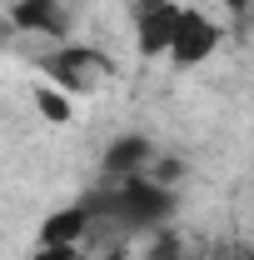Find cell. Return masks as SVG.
Returning a JSON list of instances; mask_svg holds the SVG:
<instances>
[{"label": "cell", "mask_w": 254, "mask_h": 260, "mask_svg": "<svg viewBox=\"0 0 254 260\" xmlns=\"http://www.w3.org/2000/svg\"><path fill=\"white\" fill-rule=\"evenodd\" d=\"M90 210H115V215H125L130 225H150V220H159L164 210H170V190L159 185V180H150V175H125L115 190L95 195V200H85Z\"/></svg>", "instance_id": "obj_1"}, {"label": "cell", "mask_w": 254, "mask_h": 260, "mask_svg": "<svg viewBox=\"0 0 254 260\" xmlns=\"http://www.w3.org/2000/svg\"><path fill=\"white\" fill-rule=\"evenodd\" d=\"M135 30H140V50L145 55L170 50L175 30H180V5L175 0H140L135 5Z\"/></svg>", "instance_id": "obj_2"}, {"label": "cell", "mask_w": 254, "mask_h": 260, "mask_svg": "<svg viewBox=\"0 0 254 260\" xmlns=\"http://www.w3.org/2000/svg\"><path fill=\"white\" fill-rule=\"evenodd\" d=\"M220 45V30H215V20H204L199 10H180V30H175V45H170V55L180 65H199L209 60V50Z\"/></svg>", "instance_id": "obj_3"}, {"label": "cell", "mask_w": 254, "mask_h": 260, "mask_svg": "<svg viewBox=\"0 0 254 260\" xmlns=\"http://www.w3.org/2000/svg\"><path fill=\"white\" fill-rule=\"evenodd\" d=\"M50 75L60 80L65 90H90L100 75H105V60H100L95 50H60L50 60Z\"/></svg>", "instance_id": "obj_4"}, {"label": "cell", "mask_w": 254, "mask_h": 260, "mask_svg": "<svg viewBox=\"0 0 254 260\" xmlns=\"http://www.w3.org/2000/svg\"><path fill=\"white\" fill-rule=\"evenodd\" d=\"M85 225H90V205H70V210L50 215V220L40 225V245H45V250H60V245H80Z\"/></svg>", "instance_id": "obj_5"}, {"label": "cell", "mask_w": 254, "mask_h": 260, "mask_svg": "<svg viewBox=\"0 0 254 260\" xmlns=\"http://www.w3.org/2000/svg\"><path fill=\"white\" fill-rule=\"evenodd\" d=\"M15 25H20V30H45V35H60V30H65L60 0H20V5H15Z\"/></svg>", "instance_id": "obj_6"}, {"label": "cell", "mask_w": 254, "mask_h": 260, "mask_svg": "<svg viewBox=\"0 0 254 260\" xmlns=\"http://www.w3.org/2000/svg\"><path fill=\"white\" fill-rule=\"evenodd\" d=\"M150 155H155V150H150V140L130 135V140H120V145L105 155V170H110V175H120V180H125V175H145L140 165L150 160Z\"/></svg>", "instance_id": "obj_7"}, {"label": "cell", "mask_w": 254, "mask_h": 260, "mask_svg": "<svg viewBox=\"0 0 254 260\" xmlns=\"http://www.w3.org/2000/svg\"><path fill=\"white\" fill-rule=\"evenodd\" d=\"M35 100H40V115H45V120H55V125H60V120H70V105H65L55 90H40Z\"/></svg>", "instance_id": "obj_8"}, {"label": "cell", "mask_w": 254, "mask_h": 260, "mask_svg": "<svg viewBox=\"0 0 254 260\" xmlns=\"http://www.w3.org/2000/svg\"><path fill=\"white\" fill-rule=\"evenodd\" d=\"M150 260H180V245H175V240L164 235V240H159L155 250H150Z\"/></svg>", "instance_id": "obj_9"}, {"label": "cell", "mask_w": 254, "mask_h": 260, "mask_svg": "<svg viewBox=\"0 0 254 260\" xmlns=\"http://www.w3.org/2000/svg\"><path fill=\"white\" fill-rule=\"evenodd\" d=\"M224 260H254V250H244V245H234V250H224Z\"/></svg>", "instance_id": "obj_10"}, {"label": "cell", "mask_w": 254, "mask_h": 260, "mask_svg": "<svg viewBox=\"0 0 254 260\" xmlns=\"http://www.w3.org/2000/svg\"><path fill=\"white\" fill-rule=\"evenodd\" d=\"M105 260H130V255H125V250H105Z\"/></svg>", "instance_id": "obj_11"}, {"label": "cell", "mask_w": 254, "mask_h": 260, "mask_svg": "<svg viewBox=\"0 0 254 260\" xmlns=\"http://www.w3.org/2000/svg\"><path fill=\"white\" fill-rule=\"evenodd\" d=\"M229 10H244V0H229Z\"/></svg>", "instance_id": "obj_12"}, {"label": "cell", "mask_w": 254, "mask_h": 260, "mask_svg": "<svg viewBox=\"0 0 254 260\" xmlns=\"http://www.w3.org/2000/svg\"><path fill=\"white\" fill-rule=\"evenodd\" d=\"M35 260H50V255H45V250H40V255H35Z\"/></svg>", "instance_id": "obj_13"}]
</instances>
